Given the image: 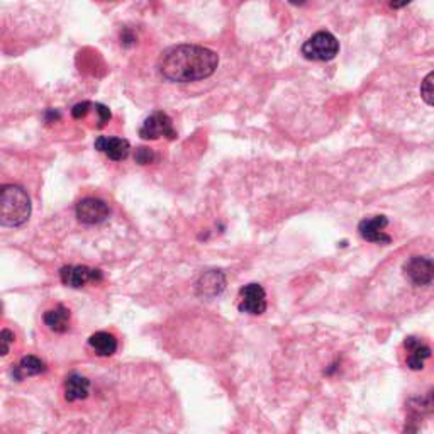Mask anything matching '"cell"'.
Listing matches in <instances>:
<instances>
[{
    "label": "cell",
    "mask_w": 434,
    "mask_h": 434,
    "mask_svg": "<svg viewBox=\"0 0 434 434\" xmlns=\"http://www.w3.org/2000/svg\"><path fill=\"white\" fill-rule=\"evenodd\" d=\"M219 66L216 51L197 45H178L163 51L160 57V74L175 83H190L209 78Z\"/></svg>",
    "instance_id": "cell-1"
},
{
    "label": "cell",
    "mask_w": 434,
    "mask_h": 434,
    "mask_svg": "<svg viewBox=\"0 0 434 434\" xmlns=\"http://www.w3.org/2000/svg\"><path fill=\"white\" fill-rule=\"evenodd\" d=\"M31 199L23 187L14 184L0 185V225L19 228L31 217Z\"/></svg>",
    "instance_id": "cell-2"
},
{
    "label": "cell",
    "mask_w": 434,
    "mask_h": 434,
    "mask_svg": "<svg viewBox=\"0 0 434 434\" xmlns=\"http://www.w3.org/2000/svg\"><path fill=\"white\" fill-rule=\"evenodd\" d=\"M339 53V41L329 31H319L302 46V54L310 61H329Z\"/></svg>",
    "instance_id": "cell-3"
},
{
    "label": "cell",
    "mask_w": 434,
    "mask_h": 434,
    "mask_svg": "<svg viewBox=\"0 0 434 434\" xmlns=\"http://www.w3.org/2000/svg\"><path fill=\"white\" fill-rule=\"evenodd\" d=\"M139 136H141L143 139H148V141H150V139L153 141V139L158 138L175 139L177 131L173 129V122L172 119L168 117V114L156 110V112H153L151 116L143 122L141 129H139Z\"/></svg>",
    "instance_id": "cell-4"
},
{
    "label": "cell",
    "mask_w": 434,
    "mask_h": 434,
    "mask_svg": "<svg viewBox=\"0 0 434 434\" xmlns=\"http://www.w3.org/2000/svg\"><path fill=\"white\" fill-rule=\"evenodd\" d=\"M404 276L416 287L431 285L434 276L433 259L428 257H412L404 263Z\"/></svg>",
    "instance_id": "cell-5"
},
{
    "label": "cell",
    "mask_w": 434,
    "mask_h": 434,
    "mask_svg": "<svg viewBox=\"0 0 434 434\" xmlns=\"http://www.w3.org/2000/svg\"><path fill=\"white\" fill-rule=\"evenodd\" d=\"M240 307L241 312L251 316H262L266 310V293L259 283H248L240 291Z\"/></svg>",
    "instance_id": "cell-6"
},
{
    "label": "cell",
    "mask_w": 434,
    "mask_h": 434,
    "mask_svg": "<svg viewBox=\"0 0 434 434\" xmlns=\"http://www.w3.org/2000/svg\"><path fill=\"white\" fill-rule=\"evenodd\" d=\"M109 212L110 211L107 204L95 197L82 199L75 207L76 219H78L82 224H88V225L104 223V221L109 217Z\"/></svg>",
    "instance_id": "cell-7"
},
{
    "label": "cell",
    "mask_w": 434,
    "mask_h": 434,
    "mask_svg": "<svg viewBox=\"0 0 434 434\" xmlns=\"http://www.w3.org/2000/svg\"><path fill=\"white\" fill-rule=\"evenodd\" d=\"M59 278L63 285L71 288L85 287L87 283H95L102 280V271L83 265H68L59 270Z\"/></svg>",
    "instance_id": "cell-8"
},
{
    "label": "cell",
    "mask_w": 434,
    "mask_h": 434,
    "mask_svg": "<svg viewBox=\"0 0 434 434\" xmlns=\"http://www.w3.org/2000/svg\"><path fill=\"white\" fill-rule=\"evenodd\" d=\"M387 225H389V219L385 216H373L361 221L358 224V233L365 241L377 242V245H389L392 237L384 231Z\"/></svg>",
    "instance_id": "cell-9"
},
{
    "label": "cell",
    "mask_w": 434,
    "mask_h": 434,
    "mask_svg": "<svg viewBox=\"0 0 434 434\" xmlns=\"http://www.w3.org/2000/svg\"><path fill=\"white\" fill-rule=\"evenodd\" d=\"M95 150L104 153L109 160L122 161L129 156L131 144L127 139L122 138H107V136H100L95 141Z\"/></svg>",
    "instance_id": "cell-10"
},
{
    "label": "cell",
    "mask_w": 434,
    "mask_h": 434,
    "mask_svg": "<svg viewBox=\"0 0 434 434\" xmlns=\"http://www.w3.org/2000/svg\"><path fill=\"white\" fill-rule=\"evenodd\" d=\"M42 321H45V324L48 326L49 331H53V333H58V334H63V333H66L68 329H70L71 312H70V309L66 307V305L57 304L54 307L46 310L45 316H42Z\"/></svg>",
    "instance_id": "cell-11"
},
{
    "label": "cell",
    "mask_w": 434,
    "mask_h": 434,
    "mask_svg": "<svg viewBox=\"0 0 434 434\" xmlns=\"http://www.w3.org/2000/svg\"><path fill=\"white\" fill-rule=\"evenodd\" d=\"M404 346H406V350L409 351V356H407V367L411 370H423L424 361L431 358V348L426 346L421 339L414 338V336L406 338Z\"/></svg>",
    "instance_id": "cell-12"
},
{
    "label": "cell",
    "mask_w": 434,
    "mask_h": 434,
    "mask_svg": "<svg viewBox=\"0 0 434 434\" xmlns=\"http://www.w3.org/2000/svg\"><path fill=\"white\" fill-rule=\"evenodd\" d=\"M225 276L223 271L212 270L209 274L202 275L197 282V293L201 297H216L224 291Z\"/></svg>",
    "instance_id": "cell-13"
},
{
    "label": "cell",
    "mask_w": 434,
    "mask_h": 434,
    "mask_svg": "<svg viewBox=\"0 0 434 434\" xmlns=\"http://www.w3.org/2000/svg\"><path fill=\"white\" fill-rule=\"evenodd\" d=\"M90 392V380L78 373H71L65 382V399L68 402H76L87 399Z\"/></svg>",
    "instance_id": "cell-14"
},
{
    "label": "cell",
    "mask_w": 434,
    "mask_h": 434,
    "mask_svg": "<svg viewBox=\"0 0 434 434\" xmlns=\"http://www.w3.org/2000/svg\"><path fill=\"white\" fill-rule=\"evenodd\" d=\"M45 372H46L45 361L34 355H28V356H24V358L20 360L14 368H12V377H14L17 382H20V380H24V378L40 375V373H45Z\"/></svg>",
    "instance_id": "cell-15"
},
{
    "label": "cell",
    "mask_w": 434,
    "mask_h": 434,
    "mask_svg": "<svg viewBox=\"0 0 434 434\" xmlns=\"http://www.w3.org/2000/svg\"><path fill=\"white\" fill-rule=\"evenodd\" d=\"M88 346L99 356H112L117 351V339L107 331H97L88 338Z\"/></svg>",
    "instance_id": "cell-16"
},
{
    "label": "cell",
    "mask_w": 434,
    "mask_h": 434,
    "mask_svg": "<svg viewBox=\"0 0 434 434\" xmlns=\"http://www.w3.org/2000/svg\"><path fill=\"white\" fill-rule=\"evenodd\" d=\"M434 74L433 71H429L426 75V78L423 80V83H421V97H423V100L426 102L429 107H433L434 104Z\"/></svg>",
    "instance_id": "cell-17"
},
{
    "label": "cell",
    "mask_w": 434,
    "mask_h": 434,
    "mask_svg": "<svg viewBox=\"0 0 434 434\" xmlns=\"http://www.w3.org/2000/svg\"><path fill=\"white\" fill-rule=\"evenodd\" d=\"M14 341H16L14 331L7 329V327L0 329V356H7L8 353H11V348Z\"/></svg>",
    "instance_id": "cell-18"
},
{
    "label": "cell",
    "mask_w": 434,
    "mask_h": 434,
    "mask_svg": "<svg viewBox=\"0 0 434 434\" xmlns=\"http://www.w3.org/2000/svg\"><path fill=\"white\" fill-rule=\"evenodd\" d=\"M134 158L139 165H150L156 160V155L153 153V150H150V148H138Z\"/></svg>",
    "instance_id": "cell-19"
},
{
    "label": "cell",
    "mask_w": 434,
    "mask_h": 434,
    "mask_svg": "<svg viewBox=\"0 0 434 434\" xmlns=\"http://www.w3.org/2000/svg\"><path fill=\"white\" fill-rule=\"evenodd\" d=\"M93 109L99 114V124H97V127H104L110 121V117H112L109 107H105L104 104H93Z\"/></svg>",
    "instance_id": "cell-20"
},
{
    "label": "cell",
    "mask_w": 434,
    "mask_h": 434,
    "mask_svg": "<svg viewBox=\"0 0 434 434\" xmlns=\"http://www.w3.org/2000/svg\"><path fill=\"white\" fill-rule=\"evenodd\" d=\"M90 107H92V102H80V104H76L74 109H71V116H74V119H83L85 116H87L88 112H90Z\"/></svg>",
    "instance_id": "cell-21"
},
{
    "label": "cell",
    "mask_w": 434,
    "mask_h": 434,
    "mask_svg": "<svg viewBox=\"0 0 434 434\" xmlns=\"http://www.w3.org/2000/svg\"><path fill=\"white\" fill-rule=\"evenodd\" d=\"M121 41H122V45H124V46H131V45H134V42H136V36L129 31V29H124V33L121 34Z\"/></svg>",
    "instance_id": "cell-22"
},
{
    "label": "cell",
    "mask_w": 434,
    "mask_h": 434,
    "mask_svg": "<svg viewBox=\"0 0 434 434\" xmlns=\"http://www.w3.org/2000/svg\"><path fill=\"white\" fill-rule=\"evenodd\" d=\"M389 2H390V7H392V8H402V7L409 6L412 0H389Z\"/></svg>",
    "instance_id": "cell-23"
},
{
    "label": "cell",
    "mask_w": 434,
    "mask_h": 434,
    "mask_svg": "<svg viewBox=\"0 0 434 434\" xmlns=\"http://www.w3.org/2000/svg\"><path fill=\"white\" fill-rule=\"evenodd\" d=\"M53 119H59V112H54V110H48V114H46V121L51 122Z\"/></svg>",
    "instance_id": "cell-24"
},
{
    "label": "cell",
    "mask_w": 434,
    "mask_h": 434,
    "mask_svg": "<svg viewBox=\"0 0 434 434\" xmlns=\"http://www.w3.org/2000/svg\"><path fill=\"white\" fill-rule=\"evenodd\" d=\"M288 2H291L292 6H304V4L307 2V0H288Z\"/></svg>",
    "instance_id": "cell-25"
}]
</instances>
